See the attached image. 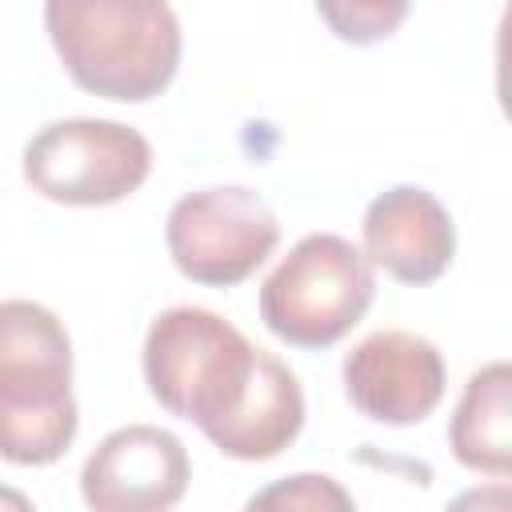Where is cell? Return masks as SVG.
Instances as JSON below:
<instances>
[{"label": "cell", "instance_id": "8fae6325", "mask_svg": "<svg viewBox=\"0 0 512 512\" xmlns=\"http://www.w3.org/2000/svg\"><path fill=\"white\" fill-rule=\"evenodd\" d=\"M452 456L484 472L492 480H504L512 472V368L508 360H492L476 368L456 400L452 424H448Z\"/></svg>", "mask_w": 512, "mask_h": 512}, {"label": "cell", "instance_id": "30bf717a", "mask_svg": "<svg viewBox=\"0 0 512 512\" xmlns=\"http://www.w3.org/2000/svg\"><path fill=\"white\" fill-rule=\"evenodd\" d=\"M300 428H304V388L296 372L264 348L244 404L212 436V444L232 460H272L300 436Z\"/></svg>", "mask_w": 512, "mask_h": 512}, {"label": "cell", "instance_id": "52a82bcc", "mask_svg": "<svg viewBox=\"0 0 512 512\" xmlns=\"http://www.w3.org/2000/svg\"><path fill=\"white\" fill-rule=\"evenodd\" d=\"M340 376L352 408L392 428L420 424L424 416H432L448 388V368L440 348L404 328H384L364 336L344 356Z\"/></svg>", "mask_w": 512, "mask_h": 512}, {"label": "cell", "instance_id": "3957f363", "mask_svg": "<svg viewBox=\"0 0 512 512\" xmlns=\"http://www.w3.org/2000/svg\"><path fill=\"white\" fill-rule=\"evenodd\" d=\"M376 300V268L340 232H308L260 284V320L292 348H328Z\"/></svg>", "mask_w": 512, "mask_h": 512}, {"label": "cell", "instance_id": "5bb4252c", "mask_svg": "<svg viewBox=\"0 0 512 512\" xmlns=\"http://www.w3.org/2000/svg\"><path fill=\"white\" fill-rule=\"evenodd\" d=\"M444 512H512V488L508 480H488V484H472L464 492H456Z\"/></svg>", "mask_w": 512, "mask_h": 512}, {"label": "cell", "instance_id": "9a60e30c", "mask_svg": "<svg viewBox=\"0 0 512 512\" xmlns=\"http://www.w3.org/2000/svg\"><path fill=\"white\" fill-rule=\"evenodd\" d=\"M0 512H36V504L20 492V488H12V484H0Z\"/></svg>", "mask_w": 512, "mask_h": 512}, {"label": "cell", "instance_id": "5b68a950", "mask_svg": "<svg viewBox=\"0 0 512 512\" xmlns=\"http://www.w3.org/2000/svg\"><path fill=\"white\" fill-rule=\"evenodd\" d=\"M164 244L180 276L208 288L248 280L280 244L268 200L244 184H212L180 196L164 220Z\"/></svg>", "mask_w": 512, "mask_h": 512}, {"label": "cell", "instance_id": "7a4b0ae2", "mask_svg": "<svg viewBox=\"0 0 512 512\" xmlns=\"http://www.w3.org/2000/svg\"><path fill=\"white\" fill-rule=\"evenodd\" d=\"M264 348L200 304L164 308L144 336V384L160 408L192 420L208 440L244 404Z\"/></svg>", "mask_w": 512, "mask_h": 512}, {"label": "cell", "instance_id": "7c38bea8", "mask_svg": "<svg viewBox=\"0 0 512 512\" xmlns=\"http://www.w3.org/2000/svg\"><path fill=\"white\" fill-rule=\"evenodd\" d=\"M240 512H356V500L328 472H292L252 492Z\"/></svg>", "mask_w": 512, "mask_h": 512}, {"label": "cell", "instance_id": "ba28073f", "mask_svg": "<svg viewBox=\"0 0 512 512\" xmlns=\"http://www.w3.org/2000/svg\"><path fill=\"white\" fill-rule=\"evenodd\" d=\"M364 256L372 268H384L400 284H432L448 272L456 256V224L452 212L436 200V192L420 184L384 188L360 220Z\"/></svg>", "mask_w": 512, "mask_h": 512}, {"label": "cell", "instance_id": "4fadbf2b", "mask_svg": "<svg viewBox=\"0 0 512 512\" xmlns=\"http://www.w3.org/2000/svg\"><path fill=\"white\" fill-rule=\"evenodd\" d=\"M316 16L348 44H376L396 32L408 16L404 0H344V4H316Z\"/></svg>", "mask_w": 512, "mask_h": 512}, {"label": "cell", "instance_id": "277c9868", "mask_svg": "<svg viewBox=\"0 0 512 512\" xmlns=\"http://www.w3.org/2000/svg\"><path fill=\"white\" fill-rule=\"evenodd\" d=\"M24 180L52 204L104 208L132 196L152 172V144L140 128L104 116L44 124L24 144Z\"/></svg>", "mask_w": 512, "mask_h": 512}, {"label": "cell", "instance_id": "8992f818", "mask_svg": "<svg viewBox=\"0 0 512 512\" xmlns=\"http://www.w3.org/2000/svg\"><path fill=\"white\" fill-rule=\"evenodd\" d=\"M192 480L188 448L160 424H124L108 432L80 468L88 512H172Z\"/></svg>", "mask_w": 512, "mask_h": 512}, {"label": "cell", "instance_id": "6da1fadb", "mask_svg": "<svg viewBox=\"0 0 512 512\" xmlns=\"http://www.w3.org/2000/svg\"><path fill=\"white\" fill-rule=\"evenodd\" d=\"M48 40L92 96L144 104L180 68V20L160 0H48Z\"/></svg>", "mask_w": 512, "mask_h": 512}, {"label": "cell", "instance_id": "9c48e42d", "mask_svg": "<svg viewBox=\"0 0 512 512\" xmlns=\"http://www.w3.org/2000/svg\"><path fill=\"white\" fill-rule=\"evenodd\" d=\"M76 404L72 336L36 300H0V412H40Z\"/></svg>", "mask_w": 512, "mask_h": 512}]
</instances>
